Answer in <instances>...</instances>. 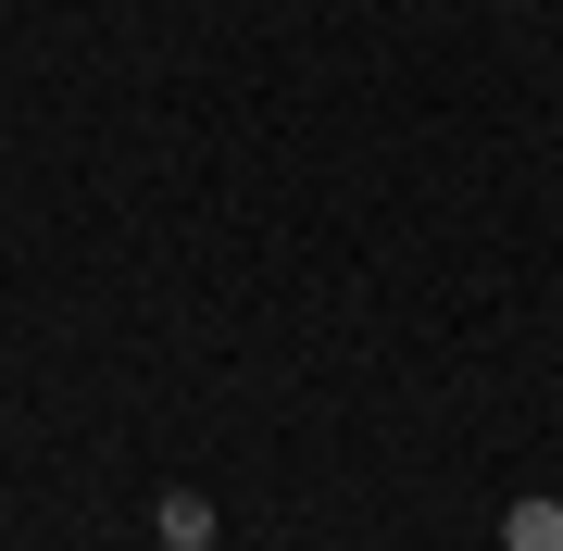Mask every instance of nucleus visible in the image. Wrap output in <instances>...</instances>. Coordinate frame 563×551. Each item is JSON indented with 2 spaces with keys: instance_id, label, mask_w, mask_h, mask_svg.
I'll return each instance as SVG.
<instances>
[{
  "instance_id": "nucleus-1",
  "label": "nucleus",
  "mask_w": 563,
  "mask_h": 551,
  "mask_svg": "<svg viewBox=\"0 0 563 551\" xmlns=\"http://www.w3.org/2000/svg\"><path fill=\"white\" fill-rule=\"evenodd\" d=\"M151 527H163V551H213V502H201V489H163Z\"/></svg>"
},
{
  "instance_id": "nucleus-2",
  "label": "nucleus",
  "mask_w": 563,
  "mask_h": 551,
  "mask_svg": "<svg viewBox=\"0 0 563 551\" xmlns=\"http://www.w3.org/2000/svg\"><path fill=\"white\" fill-rule=\"evenodd\" d=\"M501 551H563V502H514L501 514Z\"/></svg>"
}]
</instances>
